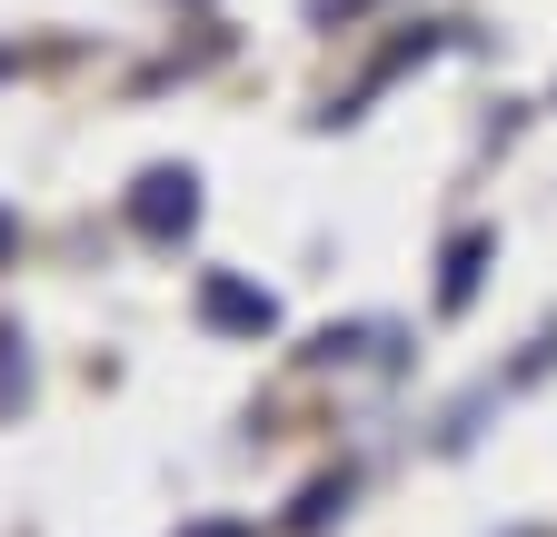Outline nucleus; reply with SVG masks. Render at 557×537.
Here are the masks:
<instances>
[{
  "label": "nucleus",
  "instance_id": "1",
  "mask_svg": "<svg viewBox=\"0 0 557 537\" xmlns=\"http://www.w3.org/2000/svg\"><path fill=\"white\" fill-rule=\"evenodd\" d=\"M129 229L139 239H189L199 229V179L189 170H139L129 179Z\"/></svg>",
  "mask_w": 557,
  "mask_h": 537
},
{
  "label": "nucleus",
  "instance_id": "2",
  "mask_svg": "<svg viewBox=\"0 0 557 537\" xmlns=\"http://www.w3.org/2000/svg\"><path fill=\"white\" fill-rule=\"evenodd\" d=\"M199 319L209 328H239V339H269V328H278V299L249 289V279H199Z\"/></svg>",
  "mask_w": 557,
  "mask_h": 537
},
{
  "label": "nucleus",
  "instance_id": "5",
  "mask_svg": "<svg viewBox=\"0 0 557 537\" xmlns=\"http://www.w3.org/2000/svg\"><path fill=\"white\" fill-rule=\"evenodd\" d=\"M338 498H348V478H319V488L299 498V517H289V527H329V508H338Z\"/></svg>",
  "mask_w": 557,
  "mask_h": 537
},
{
  "label": "nucleus",
  "instance_id": "3",
  "mask_svg": "<svg viewBox=\"0 0 557 537\" xmlns=\"http://www.w3.org/2000/svg\"><path fill=\"white\" fill-rule=\"evenodd\" d=\"M478 268H487V229H458V239H448V279H438V309H468V299H478Z\"/></svg>",
  "mask_w": 557,
  "mask_h": 537
},
{
  "label": "nucleus",
  "instance_id": "6",
  "mask_svg": "<svg viewBox=\"0 0 557 537\" xmlns=\"http://www.w3.org/2000/svg\"><path fill=\"white\" fill-rule=\"evenodd\" d=\"M180 537H249L239 517H199V527H180Z\"/></svg>",
  "mask_w": 557,
  "mask_h": 537
},
{
  "label": "nucleus",
  "instance_id": "4",
  "mask_svg": "<svg viewBox=\"0 0 557 537\" xmlns=\"http://www.w3.org/2000/svg\"><path fill=\"white\" fill-rule=\"evenodd\" d=\"M21 398H30V359H21V328L0 319V419H11Z\"/></svg>",
  "mask_w": 557,
  "mask_h": 537
}]
</instances>
